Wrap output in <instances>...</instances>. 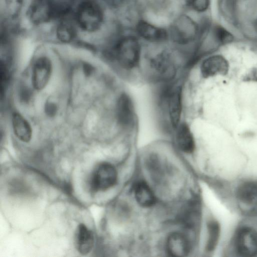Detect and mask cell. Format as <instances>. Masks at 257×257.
Segmentation results:
<instances>
[{
    "mask_svg": "<svg viewBox=\"0 0 257 257\" xmlns=\"http://www.w3.org/2000/svg\"><path fill=\"white\" fill-rule=\"evenodd\" d=\"M108 57L115 61L124 70H132L139 65L141 47L138 40L132 36L119 38L107 52Z\"/></svg>",
    "mask_w": 257,
    "mask_h": 257,
    "instance_id": "cell-1",
    "label": "cell"
},
{
    "mask_svg": "<svg viewBox=\"0 0 257 257\" xmlns=\"http://www.w3.org/2000/svg\"><path fill=\"white\" fill-rule=\"evenodd\" d=\"M149 70L158 80L169 82L173 79L177 71L176 60L172 53L163 51L149 59Z\"/></svg>",
    "mask_w": 257,
    "mask_h": 257,
    "instance_id": "cell-2",
    "label": "cell"
},
{
    "mask_svg": "<svg viewBox=\"0 0 257 257\" xmlns=\"http://www.w3.org/2000/svg\"><path fill=\"white\" fill-rule=\"evenodd\" d=\"M76 19L78 25L82 30L91 32L100 28L103 15L98 4L92 1H86L78 7Z\"/></svg>",
    "mask_w": 257,
    "mask_h": 257,
    "instance_id": "cell-3",
    "label": "cell"
},
{
    "mask_svg": "<svg viewBox=\"0 0 257 257\" xmlns=\"http://www.w3.org/2000/svg\"><path fill=\"white\" fill-rule=\"evenodd\" d=\"M117 174L114 167L107 162L98 164L93 169L89 180L92 193L104 191L113 187L116 183Z\"/></svg>",
    "mask_w": 257,
    "mask_h": 257,
    "instance_id": "cell-4",
    "label": "cell"
},
{
    "mask_svg": "<svg viewBox=\"0 0 257 257\" xmlns=\"http://www.w3.org/2000/svg\"><path fill=\"white\" fill-rule=\"evenodd\" d=\"M197 24L189 17L183 15L172 23L170 34L172 39L181 45L188 44L194 41L198 36Z\"/></svg>",
    "mask_w": 257,
    "mask_h": 257,
    "instance_id": "cell-5",
    "label": "cell"
},
{
    "mask_svg": "<svg viewBox=\"0 0 257 257\" xmlns=\"http://www.w3.org/2000/svg\"><path fill=\"white\" fill-rule=\"evenodd\" d=\"M164 94L169 122L175 129L180 123L182 112V87L179 85L168 87Z\"/></svg>",
    "mask_w": 257,
    "mask_h": 257,
    "instance_id": "cell-6",
    "label": "cell"
},
{
    "mask_svg": "<svg viewBox=\"0 0 257 257\" xmlns=\"http://www.w3.org/2000/svg\"><path fill=\"white\" fill-rule=\"evenodd\" d=\"M237 251L244 256H252L257 254V232L248 227L240 228L235 236Z\"/></svg>",
    "mask_w": 257,
    "mask_h": 257,
    "instance_id": "cell-7",
    "label": "cell"
},
{
    "mask_svg": "<svg viewBox=\"0 0 257 257\" xmlns=\"http://www.w3.org/2000/svg\"><path fill=\"white\" fill-rule=\"evenodd\" d=\"M52 71L51 61L46 57L39 58L35 62L32 73V83L33 87L41 90L47 85Z\"/></svg>",
    "mask_w": 257,
    "mask_h": 257,
    "instance_id": "cell-8",
    "label": "cell"
},
{
    "mask_svg": "<svg viewBox=\"0 0 257 257\" xmlns=\"http://www.w3.org/2000/svg\"><path fill=\"white\" fill-rule=\"evenodd\" d=\"M117 121L122 126L127 128L132 126L135 120V109L133 102L126 93L119 96L116 106Z\"/></svg>",
    "mask_w": 257,
    "mask_h": 257,
    "instance_id": "cell-9",
    "label": "cell"
},
{
    "mask_svg": "<svg viewBox=\"0 0 257 257\" xmlns=\"http://www.w3.org/2000/svg\"><path fill=\"white\" fill-rule=\"evenodd\" d=\"M228 63L221 55H213L205 59L201 63V73L204 78L217 74L225 75L228 71Z\"/></svg>",
    "mask_w": 257,
    "mask_h": 257,
    "instance_id": "cell-10",
    "label": "cell"
},
{
    "mask_svg": "<svg viewBox=\"0 0 257 257\" xmlns=\"http://www.w3.org/2000/svg\"><path fill=\"white\" fill-rule=\"evenodd\" d=\"M53 12L51 0H33L29 10V15L33 23L40 24L49 20Z\"/></svg>",
    "mask_w": 257,
    "mask_h": 257,
    "instance_id": "cell-11",
    "label": "cell"
},
{
    "mask_svg": "<svg viewBox=\"0 0 257 257\" xmlns=\"http://www.w3.org/2000/svg\"><path fill=\"white\" fill-rule=\"evenodd\" d=\"M94 243V237L92 231L84 224H79L75 235V244L77 250L82 255H86L91 251Z\"/></svg>",
    "mask_w": 257,
    "mask_h": 257,
    "instance_id": "cell-12",
    "label": "cell"
},
{
    "mask_svg": "<svg viewBox=\"0 0 257 257\" xmlns=\"http://www.w3.org/2000/svg\"><path fill=\"white\" fill-rule=\"evenodd\" d=\"M175 129V141L178 148L185 153L193 152L195 143L189 125L186 123L180 122Z\"/></svg>",
    "mask_w": 257,
    "mask_h": 257,
    "instance_id": "cell-13",
    "label": "cell"
},
{
    "mask_svg": "<svg viewBox=\"0 0 257 257\" xmlns=\"http://www.w3.org/2000/svg\"><path fill=\"white\" fill-rule=\"evenodd\" d=\"M168 252L172 256H184L190 250L188 239L179 232L171 233L168 237L166 243Z\"/></svg>",
    "mask_w": 257,
    "mask_h": 257,
    "instance_id": "cell-14",
    "label": "cell"
},
{
    "mask_svg": "<svg viewBox=\"0 0 257 257\" xmlns=\"http://www.w3.org/2000/svg\"><path fill=\"white\" fill-rule=\"evenodd\" d=\"M136 30L140 37L152 42L163 41L168 37V34L164 29L156 27L144 21H141L138 23Z\"/></svg>",
    "mask_w": 257,
    "mask_h": 257,
    "instance_id": "cell-15",
    "label": "cell"
},
{
    "mask_svg": "<svg viewBox=\"0 0 257 257\" xmlns=\"http://www.w3.org/2000/svg\"><path fill=\"white\" fill-rule=\"evenodd\" d=\"M12 122L15 136L23 142H29L32 138V130L29 122L16 112L13 113Z\"/></svg>",
    "mask_w": 257,
    "mask_h": 257,
    "instance_id": "cell-16",
    "label": "cell"
},
{
    "mask_svg": "<svg viewBox=\"0 0 257 257\" xmlns=\"http://www.w3.org/2000/svg\"><path fill=\"white\" fill-rule=\"evenodd\" d=\"M236 196L244 204H257V182L249 181L242 184L237 190Z\"/></svg>",
    "mask_w": 257,
    "mask_h": 257,
    "instance_id": "cell-17",
    "label": "cell"
},
{
    "mask_svg": "<svg viewBox=\"0 0 257 257\" xmlns=\"http://www.w3.org/2000/svg\"><path fill=\"white\" fill-rule=\"evenodd\" d=\"M134 193L137 201L143 207H150L155 202V197L152 190L144 182H140L136 185Z\"/></svg>",
    "mask_w": 257,
    "mask_h": 257,
    "instance_id": "cell-18",
    "label": "cell"
},
{
    "mask_svg": "<svg viewBox=\"0 0 257 257\" xmlns=\"http://www.w3.org/2000/svg\"><path fill=\"white\" fill-rule=\"evenodd\" d=\"M208 237L206 244V249L211 251L216 247L220 234L218 223L214 220H210L207 224Z\"/></svg>",
    "mask_w": 257,
    "mask_h": 257,
    "instance_id": "cell-19",
    "label": "cell"
},
{
    "mask_svg": "<svg viewBox=\"0 0 257 257\" xmlns=\"http://www.w3.org/2000/svg\"><path fill=\"white\" fill-rule=\"evenodd\" d=\"M56 35L60 41L68 43L72 41L75 37V30L71 23L63 22L58 26Z\"/></svg>",
    "mask_w": 257,
    "mask_h": 257,
    "instance_id": "cell-20",
    "label": "cell"
},
{
    "mask_svg": "<svg viewBox=\"0 0 257 257\" xmlns=\"http://www.w3.org/2000/svg\"><path fill=\"white\" fill-rule=\"evenodd\" d=\"M214 35L218 41L222 44L228 43L233 40V36L220 26H217L214 28Z\"/></svg>",
    "mask_w": 257,
    "mask_h": 257,
    "instance_id": "cell-21",
    "label": "cell"
},
{
    "mask_svg": "<svg viewBox=\"0 0 257 257\" xmlns=\"http://www.w3.org/2000/svg\"><path fill=\"white\" fill-rule=\"evenodd\" d=\"M209 4V0H189V4L192 9L199 12L205 11Z\"/></svg>",
    "mask_w": 257,
    "mask_h": 257,
    "instance_id": "cell-22",
    "label": "cell"
},
{
    "mask_svg": "<svg viewBox=\"0 0 257 257\" xmlns=\"http://www.w3.org/2000/svg\"><path fill=\"white\" fill-rule=\"evenodd\" d=\"M44 111L47 116L53 117L57 113V106L54 102L47 101L45 104Z\"/></svg>",
    "mask_w": 257,
    "mask_h": 257,
    "instance_id": "cell-23",
    "label": "cell"
},
{
    "mask_svg": "<svg viewBox=\"0 0 257 257\" xmlns=\"http://www.w3.org/2000/svg\"><path fill=\"white\" fill-rule=\"evenodd\" d=\"M22 0H6L8 8L15 14L19 11Z\"/></svg>",
    "mask_w": 257,
    "mask_h": 257,
    "instance_id": "cell-24",
    "label": "cell"
},
{
    "mask_svg": "<svg viewBox=\"0 0 257 257\" xmlns=\"http://www.w3.org/2000/svg\"><path fill=\"white\" fill-rule=\"evenodd\" d=\"M31 92L26 88H22L20 93V98L24 102H28L31 98Z\"/></svg>",
    "mask_w": 257,
    "mask_h": 257,
    "instance_id": "cell-25",
    "label": "cell"
},
{
    "mask_svg": "<svg viewBox=\"0 0 257 257\" xmlns=\"http://www.w3.org/2000/svg\"><path fill=\"white\" fill-rule=\"evenodd\" d=\"M108 4H109L110 6L115 7L118 8L121 7L125 4H127L131 0H106Z\"/></svg>",
    "mask_w": 257,
    "mask_h": 257,
    "instance_id": "cell-26",
    "label": "cell"
},
{
    "mask_svg": "<svg viewBox=\"0 0 257 257\" xmlns=\"http://www.w3.org/2000/svg\"><path fill=\"white\" fill-rule=\"evenodd\" d=\"M83 69L85 75L86 76H90L94 71L93 67L91 65L86 63H84Z\"/></svg>",
    "mask_w": 257,
    "mask_h": 257,
    "instance_id": "cell-27",
    "label": "cell"
},
{
    "mask_svg": "<svg viewBox=\"0 0 257 257\" xmlns=\"http://www.w3.org/2000/svg\"><path fill=\"white\" fill-rule=\"evenodd\" d=\"M256 30H257V22H256Z\"/></svg>",
    "mask_w": 257,
    "mask_h": 257,
    "instance_id": "cell-28",
    "label": "cell"
}]
</instances>
